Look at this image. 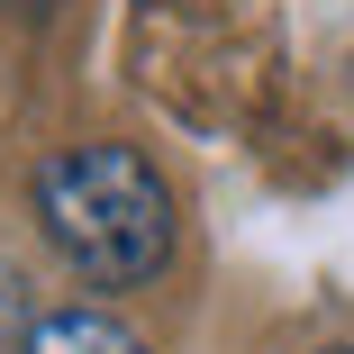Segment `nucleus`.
<instances>
[{
	"mask_svg": "<svg viewBox=\"0 0 354 354\" xmlns=\"http://www.w3.org/2000/svg\"><path fill=\"white\" fill-rule=\"evenodd\" d=\"M37 227L91 291H136L173 254V191L136 146H64L37 173Z\"/></svg>",
	"mask_w": 354,
	"mask_h": 354,
	"instance_id": "1",
	"label": "nucleus"
},
{
	"mask_svg": "<svg viewBox=\"0 0 354 354\" xmlns=\"http://www.w3.org/2000/svg\"><path fill=\"white\" fill-rule=\"evenodd\" d=\"M19 354H146V336L118 327L109 309H46L19 336Z\"/></svg>",
	"mask_w": 354,
	"mask_h": 354,
	"instance_id": "2",
	"label": "nucleus"
},
{
	"mask_svg": "<svg viewBox=\"0 0 354 354\" xmlns=\"http://www.w3.org/2000/svg\"><path fill=\"white\" fill-rule=\"evenodd\" d=\"M10 19H55V0H0Z\"/></svg>",
	"mask_w": 354,
	"mask_h": 354,
	"instance_id": "3",
	"label": "nucleus"
}]
</instances>
